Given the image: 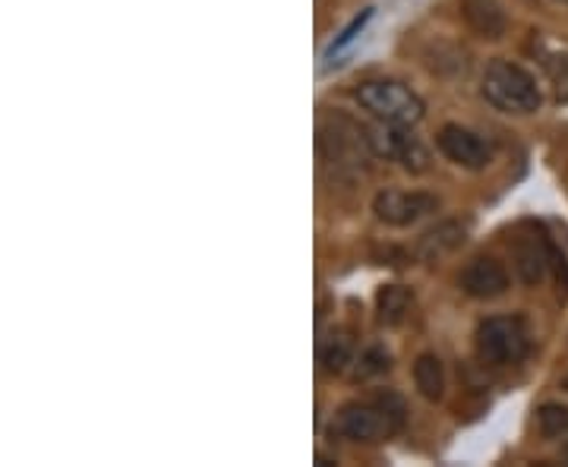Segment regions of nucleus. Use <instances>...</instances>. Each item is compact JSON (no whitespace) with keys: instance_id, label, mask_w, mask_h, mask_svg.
<instances>
[{"instance_id":"nucleus-9","label":"nucleus","mask_w":568,"mask_h":467,"mask_svg":"<svg viewBox=\"0 0 568 467\" xmlns=\"http://www.w3.org/2000/svg\"><path fill=\"white\" fill-rule=\"evenodd\" d=\"M465 237H467V222H462V219L439 222L436 227H429L424 237H420V244H417V260H424V263H439V260L452 256L458 246L465 244Z\"/></svg>"},{"instance_id":"nucleus-10","label":"nucleus","mask_w":568,"mask_h":467,"mask_svg":"<svg viewBox=\"0 0 568 467\" xmlns=\"http://www.w3.org/2000/svg\"><path fill=\"white\" fill-rule=\"evenodd\" d=\"M462 13H465L467 26L480 39H503L506 35L508 20L499 0H462Z\"/></svg>"},{"instance_id":"nucleus-14","label":"nucleus","mask_w":568,"mask_h":467,"mask_svg":"<svg viewBox=\"0 0 568 467\" xmlns=\"http://www.w3.org/2000/svg\"><path fill=\"white\" fill-rule=\"evenodd\" d=\"M537 427L547 439H566L568 436V407L549 402L537 410Z\"/></svg>"},{"instance_id":"nucleus-16","label":"nucleus","mask_w":568,"mask_h":467,"mask_svg":"<svg viewBox=\"0 0 568 467\" xmlns=\"http://www.w3.org/2000/svg\"><path fill=\"white\" fill-rule=\"evenodd\" d=\"M369 17H373V10H364L361 17H354V20L347 22L345 32H342L338 39H335V41H332V44H328V54H338V51H342L345 44H351V41L357 39V35H361V29H364L366 22H369Z\"/></svg>"},{"instance_id":"nucleus-11","label":"nucleus","mask_w":568,"mask_h":467,"mask_svg":"<svg viewBox=\"0 0 568 467\" xmlns=\"http://www.w3.org/2000/svg\"><path fill=\"white\" fill-rule=\"evenodd\" d=\"M414 386L424 395L426 402H443L446 395V369L436 354H420L414 364Z\"/></svg>"},{"instance_id":"nucleus-19","label":"nucleus","mask_w":568,"mask_h":467,"mask_svg":"<svg viewBox=\"0 0 568 467\" xmlns=\"http://www.w3.org/2000/svg\"><path fill=\"white\" fill-rule=\"evenodd\" d=\"M562 3H568V0H562Z\"/></svg>"},{"instance_id":"nucleus-2","label":"nucleus","mask_w":568,"mask_h":467,"mask_svg":"<svg viewBox=\"0 0 568 467\" xmlns=\"http://www.w3.org/2000/svg\"><path fill=\"white\" fill-rule=\"evenodd\" d=\"M357 102L361 108H366L373 118L379 121L395 123V126H414V123L424 121L426 104L424 99L407 89L405 82L395 80H369L357 85Z\"/></svg>"},{"instance_id":"nucleus-15","label":"nucleus","mask_w":568,"mask_h":467,"mask_svg":"<svg viewBox=\"0 0 568 467\" xmlns=\"http://www.w3.org/2000/svg\"><path fill=\"white\" fill-rule=\"evenodd\" d=\"M388 369V354L383 347H369L361 354L357 361V379H369V376H379Z\"/></svg>"},{"instance_id":"nucleus-18","label":"nucleus","mask_w":568,"mask_h":467,"mask_svg":"<svg viewBox=\"0 0 568 467\" xmlns=\"http://www.w3.org/2000/svg\"><path fill=\"white\" fill-rule=\"evenodd\" d=\"M562 388H566V392H568V376H566V379H562Z\"/></svg>"},{"instance_id":"nucleus-5","label":"nucleus","mask_w":568,"mask_h":467,"mask_svg":"<svg viewBox=\"0 0 568 467\" xmlns=\"http://www.w3.org/2000/svg\"><path fill=\"white\" fill-rule=\"evenodd\" d=\"M439 209V200L433 193H407V190H383L373 200L376 219L388 227H407V224L420 222L426 215H433Z\"/></svg>"},{"instance_id":"nucleus-1","label":"nucleus","mask_w":568,"mask_h":467,"mask_svg":"<svg viewBox=\"0 0 568 467\" xmlns=\"http://www.w3.org/2000/svg\"><path fill=\"white\" fill-rule=\"evenodd\" d=\"M480 92L503 114H534L540 111L544 95L540 85L525 67L511 61H493L480 80Z\"/></svg>"},{"instance_id":"nucleus-8","label":"nucleus","mask_w":568,"mask_h":467,"mask_svg":"<svg viewBox=\"0 0 568 467\" xmlns=\"http://www.w3.org/2000/svg\"><path fill=\"white\" fill-rule=\"evenodd\" d=\"M552 246H549L544 231H528L515 241V268L525 285H540L549 275L552 265Z\"/></svg>"},{"instance_id":"nucleus-4","label":"nucleus","mask_w":568,"mask_h":467,"mask_svg":"<svg viewBox=\"0 0 568 467\" xmlns=\"http://www.w3.org/2000/svg\"><path fill=\"white\" fill-rule=\"evenodd\" d=\"M530 351V335L518 316H489L477 325V354L493 366H508L525 361Z\"/></svg>"},{"instance_id":"nucleus-13","label":"nucleus","mask_w":568,"mask_h":467,"mask_svg":"<svg viewBox=\"0 0 568 467\" xmlns=\"http://www.w3.org/2000/svg\"><path fill=\"white\" fill-rule=\"evenodd\" d=\"M320 364L325 373H345L347 364H354V342L347 332H332L320 347Z\"/></svg>"},{"instance_id":"nucleus-3","label":"nucleus","mask_w":568,"mask_h":467,"mask_svg":"<svg viewBox=\"0 0 568 467\" xmlns=\"http://www.w3.org/2000/svg\"><path fill=\"white\" fill-rule=\"evenodd\" d=\"M402 427V414L388 410L383 402H354L345 405L332 420V436L347 443H383Z\"/></svg>"},{"instance_id":"nucleus-12","label":"nucleus","mask_w":568,"mask_h":467,"mask_svg":"<svg viewBox=\"0 0 568 467\" xmlns=\"http://www.w3.org/2000/svg\"><path fill=\"white\" fill-rule=\"evenodd\" d=\"M414 306V294L402 285H386L376 294V313H379V323L386 325H402L407 319Z\"/></svg>"},{"instance_id":"nucleus-17","label":"nucleus","mask_w":568,"mask_h":467,"mask_svg":"<svg viewBox=\"0 0 568 467\" xmlns=\"http://www.w3.org/2000/svg\"><path fill=\"white\" fill-rule=\"evenodd\" d=\"M547 67L549 73H552V80H556V85H559V92H566L568 95V54H562V58H549Z\"/></svg>"},{"instance_id":"nucleus-6","label":"nucleus","mask_w":568,"mask_h":467,"mask_svg":"<svg viewBox=\"0 0 568 467\" xmlns=\"http://www.w3.org/2000/svg\"><path fill=\"white\" fill-rule=\"evenodd\" d=\"M436 149L443 152V159H448L458 167H467V171H480L487 167L489 159H493V149L484 136H477L474 130L467 126H458V123H448L439 130L436 136Z\"/></svg>"},{"instance_id":"nucleus-7","label":"nucleus","mask_w":568,"mask_h":467,"mask_svg":"<svg viewBox=\"0 0 568 467\" xmlns=\"http://www.w3.org/2000/svg\"><path fill=\"white\" fill-rule=\"evenodd\" d=\"M508 272L506 265L493 256H477L474 263H467V268L462 272V291L474 301H493V297H503L508 291Z\"/></svg>"}]
</instances>
